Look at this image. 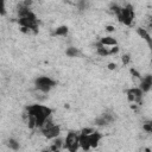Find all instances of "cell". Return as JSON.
<instances>
[{"label":"cell","mask_w":152,"mask_h":152,"mask_svg":"<svg viewBox=\"0 0 152 152\" xmlns=\"http://www.w3.org/2000/svg\"><path fill=\"white\" fill-rule=\"evenodd\" d=\"M26 110H27L29 115H32L36 119V126L39 127V129H42L45 121L51 117V113H52V110L49 107H45L42 105L29 106L26 108Z\"/></svg>","instance_id":"obj_1"},{"label":"cell","mask_w":152,"mask_h":152,"mask_svg":"<svg viewBox=\"0 0 152 152\" xmlns=\"http://www.w3.org/2000/svg\"><path fill=\"white\" fill-rule=\"evenodd\" d=\"M63 147H66L69 152H77L80 147V134L76 132H69L66 137Z\"/></svg>","instance_id":"obj_2"},{"label":"cell","mask_w":152,"mask_h":152,"mask_svg":"<svg viewBox=\"0 0 152 152\" xmlns=\"http://www.w3.org/2000/svg\"><path fill=\"white\" fill-rule=\"evenodd\" d=\"M35 86H36L37 89L41 90L42 93H49L56 86V82L48 76H39L36 78Z\"/></svg>","instance_id":"obj_3"},{"label":"cell","mask_w":152,"mask_h":152,"mask_svg":"<svg viewBox=\"0 0 152 152\" xmlns=\"http://www.w3.org/2000/svg\"><path fill=\"white\" fill-rule=\"evenodd\" d=\"M118 19L120 23H123L124 25L130 26L133 19H134V11H133V7L131 5H127L126 7H123L121 13L118 15Z\"/></svg>","instance_id":"obj_4"},{"label":"cell","mask_w":152,"mask_h":152,"mask_svg":"<svg viewBox=\"0 0 152 152\" xmlns=\"http://www.w3.org/2000/svg\"><path fill=\"white\" fill-rule=\"evenodd\" d=\"M127 94V100L130 102H138L139 105H141V99H143V90L140 88H131L126 92Z\"/></svg>","instance_id":"obj_5"},{"label":"cell","mask_w":152,"mask_h":152,"mask_svg":"<svg viewBox=\"0 0 152 152\" xmlns=\"http://www.w3.org/2000/svg\"><path fill=\"white\" fill-rule=\"evenodd\" d=\"M18 23L21 27H26L30 29L33 32H37L38 31V21L35 19H30V18H20L18 19Z\"/></svg>","instance_id":"obj_6"},{"label":"cell","mask_w":152,"mask_h":152,"mask_svg":"<svg viewBox=\"0 0 152 152\" xmlns=\"http://www.w3.org/2000/svg\"><path fill=\"white\" fill-rule=\"evenodd\" d=\"M42 133H43L44 137L48 138V139H56L61 133V127L58 125H55L54 127H51V129H49V130L42 131Z\"/></svg>","instance_id":"obj_7"},{"label":"cell","mask_w":152,"mask_h":152,"mask_svg":"<svg viewBox=\"0 0 152 152\" xmlns=\"http://www.w3.org/2000/svg\"><path fill=\"white\" fill-rule=\"evenodd\" d=\"M140 89L143 90V93H147L151 88H152V75H146L141 78L140 81Z\"/></svg>","instance_id":"obj_8"},{"label":"cell","mask_w":152,"mask_h":152,"mask_svg":"<svg viewBox=\"0 0 152 152\" xmlns=\"http://www.w3.org/2000/svg\"><path fill=\"white\" fill-rule=\"evenodd\" d=\"M114 120V117L112 114H102L101 117H99L98 119H95V125L98 126H106L108 124H110Z\"/></svg>","instance_id":"obj_9"},{"label":"cell","mask_w":152,"mask_h":152,"mask_svg":"<svg viewBox=\"0 0 152 152\" xmlns=\"http://www.w3.org/2000/svg\"><path fill=\"white\" fill-rule=\"evenodd\" d=\"M137 33L147 43V45H149V48H150V50H151V52H152V37L149 35L147 31H146L145 29H143V27H139V29H137Z\"/></svg>","instance_id":"obj_10"},{"label":"cell","mask_w":152,"mask_h":152,"mask_svg":"<svg viewBox=\"0 0 152 152\" xmlns=\"http://www.w3.org/2000/svg\"><path fill=\"white\" fill-rule=\"evenodd\" d=\"M80 147H81L84 152L89 151L90 149V143H89V137L80 133Z\"/></svg>","instance_id":"obj_11"},{"label":"cell","mask_w":152,"mask_h":152,"mask_svg":"<svg viewBox=\"0 0 152 152\" xmlns=\"http://www.w3.org/2000/svg\"><path fill=\"white\" fill-rule=\"evenodd\" d=\"M88 137H89L90 147H98L99 143H100V140H101V138H102V134L95 131V132H94V133H92L90 135H88Z\"/></svg>","instance_id":"obj_12"},{"label":"cell","mask_w":152,"mask_h":152,"mask_svg":"<svg viewBox=\"0 0 152 152\" xmlns=\"http://www.w3.org/2000/svg\"><path fill=\"white\" fill-rule=\"evenodd\" d=\"M100 43L103 45V46H117V39L114 38V37H110V36H108V37H103V38H101L100 39Z\"/></svg>","instance_id":"obj_13"},{"label":"cell","mask_w":152,"mask_h":152,"mask_svg":"<svg viewBox=\"0 0 152 152\" xmlns=\"http://www.w3.org/2000/svg\"><path fill=\"white\" fill-rule=\"evenodd\" d=\"M96 51L100 56H102V57H106V56H109V50H108V48L106 46H103L100 42L96 44Z\"/></svg>","instance_id":"obj_14"},{"label":"cell","mask_w":152,"mask_h":152,"mask_svg":"<svg viewBox=\"0 0 152 152\" xmlns=\"http://www.w3.org/2000/svg\"><path fill=\"white\" fill-rule=\"evenodd\" d=\"M67 33H68V27L63 25V26H58L52 35L54 36H67Z\"/></svg>","instance_id":"obj_15"},{"label":"cell","mask_w":152,"mask_h":152,"mask_svg":"<svg viewBox=\"0 0 152 152\" xmlns=\"http://www.w3.org/2000/svg\"><path fill=\"white\" fill-rule=\"evenodd\" d=\"M7 146H9L11 150H13V151H17V150H19V147H20L19 143L15 140V139H13V138H10L9 140H7Z\"/></svg>","instance_id":"obj_16"},{"label":"cell","mask_w":152,"mask_h":152,"mask_svg":"<svg viewBox=\"0 0 152 152\" xmlns=\"http://www.w3.org/2000/svg\"><path fill=\"white\" fill-rule=\"evenodd\" d=\"M66 54H67V56H69V57H76V56L80 55V51L76 49V48L70 46V48H68V49H67Z\"/></svg>","instance_id":"obj_17"},{"label":"cell","mask_w":152,"mask_h":152,"mask_svg":"<svg viewBox=\"0 0 152 152\" xmlns=\"http://www.w3.org/2000/svg\"><path fill=\"white\" fill-rule=\"evenodd\" d=\"M110 10L113 11L117 15H119L120 13H121V10H123V7H120V6H118L117 4H112L110 5Z\"/></svg>","instance_id":"obj_18"},{"label":"cell","mask_w":152,"mask_h":152,"mask_svg":"<svg viewBox=\"0 0 152 152\" xmlns=\"http://www.w3.org/2000/svg\"><path fill=\"white\" fill-rule=\"evenodd\" d=\"M144 131H146L149 133H152V121H146L145 124L143 125Z\"/></svg>","instance_id":"obj_19"},{"label":"cell","mask_w":152,"mask_h":152,"mask_svg":"<svg viewBox=\"0 0 152 152\" xmlns=\"http://www.w3.org/2000/svg\"><path fill=\"white\" fill-rule=\"evenodd\" d=\"M94 132H95V130L92 129V127H86V129H83V130L81 131V133L84 134V135H90V134L94 133Z\"/></svg>","instance_id":"obj_20"},{"label":"cell","mask_w":152,"mask_h":152,"mask_svg":"<svg viewBox=\"0 0 152 152\" xmlns=\"http://www.w3.org/2000/svg\"><path fill=\"white\" fill-rule=\"evenodd\" d=\"M63 145H64V144L62 143V140H61L60 138H56V139H55V141H54V146H55L56 149H58V150H60Z\"/></svg>","instance_id":"obj_21"},{"label":"cell","mask_w":152,"mask_h":152,"mask_svg":"<svg viewBox=\"0 0 152 152\" xmlns=\"http://www.w3.org/2000/svg\"><path fill=\"white\" fill-rule=\"evenodd\" d=\"M121 61H123V63L125 66H127L130 63V61H131V57H130V55H123V58H121Z\"/></svg>","instance_id":"obj_22"},{"label":"cell","mask_w":152,"mask_h":152,"mask_svg":"<svg viewBox=\"0 0 152 152\" xmlns=\"http://www.w3.org/2000/svg\"><path fill=\"white\" fill-rule=\"evenodd\" d=\"M76 5H77V7L80 10H86V7H87V3L86 1H78Z\"/></svg>","instance_id":"obj_23"},{"label":"cell","mask_w":152,"mask_h":152,"mask_svg":"<svg viewBox=\"0 0 152 152\" xmlns=\"http://www.w3.org/2000/svg\"><path fill=\"white\" fill-rule=\"evenodd\" d=\"M119 52V46H113V48H110V50H109V55H115Z\"/></svg>","instance_id":"obj_24"},{"label":"cell","mask_w":152,"mask_h":152,"mask_svg":"<svg viewBox=\"0 0 152 152\" xmlns=\"http://www.w3.org/2000/svg\"><path fill=\"white\" fill-rule=\"evenodd\" d=\"M130 71H131V74H132V75H133L134 77H137V78H140V77H141V76H140V74H139V73H138V71H137V70H135L134 68H132V69H131Z\"/></svg>","instance_id":"obj_25"},{"label":"cell","mask_w":152,"mask_h":152,"mask_svg":"<svg viewBox=\"0 0 152 152\" xmlns=\"http://www.w3.org/2000/svg\"><path fill=\"white\" fill-rule=\"evenodd\" d=\"M117 68V64H115V63H109V64H108V69L109 70H114Z\"/></svg>","instance_id":"obj_26"},{"label":"cell","mask_w":152,"mask_h":152,"mask_svg":"<svg viewBox=\"0 0 152 152\" xmlns=\"http://www.w3.org/2000/svg\"><path fill=\"white\" fill-rule=\"evenodd\" d=\"M106 30H107V31H109V32H113V31H114L115 29H114V26L108 25V26H106Z\"/></svg>","instance_id":"obj_27"},{"label":"cell","mask_w":152,"mask_h":152,"mask_svg":"<svg viewBox=\"0 0 152 152\" xmlns=\"http://www.w3.org/2000/svg\"><path fill=\"white\" fill-rule=\"evenodd\" d=\"M0 13H1V15H5V14H6V11H5V5H4V4L1 5V10H0Z\"/></svg>","instance_id":"obj_28"},{"label":"cell","mask_w":152,"mask_h":152,"mask_svg":"<svg viewBox=\"0 0 152 152\" xmlns=\"http://www.w3.org/2000/svg\"><path fill=\"white\" fill-rule=\"evenodd\" d=\"M149 25H150V27H152V15L150 17V20H149Z\"/></svg>","instance_id":"obj_29"},{"label":"cell","mask_w":152,"mask_h":152,"mask_svg":"<svg viewBox=\"0 0 152 152\" xmlns=\"http://www.w3.org/2000/svg\"><path fill=\"white\" fill-rule=\"evenodd\" d=\"M43 152H52V151H49V150H48V151H46V150H45V151H43Z\"/></svg>","instance_id":"obj_30"}]
</instances>
